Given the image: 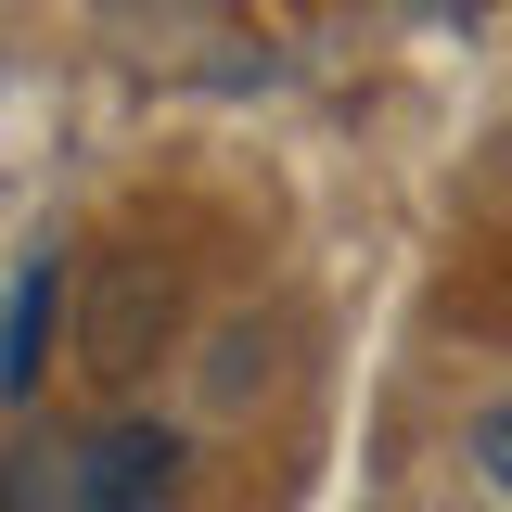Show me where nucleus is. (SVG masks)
Instances as JSON below:
<instances>
[{
    "label": "nucleus",
    "instance_id": "nucleus-4",
    "mask_svg": "<svg viewBox=\"0 0 512 512\" xmlns=\"http://www.w3.org/2000/svg\"><path fill=\"white\" fill-rule=\"evenodd\" d=\"M461 461H474V474H487V487L512 500V397H487V410H474V436H461Z\"/></svg>",
    "mask_w": 512,
    "mask_h": 512
},
{
    "label": "nucleus",
    "instance_id": "nucleus-2",
    "mask_svg": "<svg viewBox=\"0 0 512 512\" xmlns=\"http://www.w3.org/2000/svg\"><path fill=\"white\" fill-rule=\"evenodd\" d=\"M52 295H64V269H52V256H26V269H13V320H0V397H39V359H52Z\"/></svg>",
    "mask_w": 512,
    "mask_h": 512
},
{
    "label": "nucleus",
    "instance_id": "nucleus-1",
    "mask_svg": "<svg viewBox=\"0 0 512 512\" xmlns=\"http://www.w3.org/2000/svg\"><path fill=\"white\" fill-rule=\"evenodd\" d=\"M167 500H180V436L141 423V410L90 423V436L39 474V512H167Z\"/></svg>",
    "mask_w": 512,
    "mask_h": 512
},
{
    "label": "nucleus",
    "instance_id": "nucleus-3",
    "mask_svg": "<svg viewBox=\"0 0 512 512\" xmlns=\"http://www.w3.org/2000/svg\"><path fill=\"white\" fill-rule=\"evenodd\" d=\"M141 320L167 333V269H154V256L116 269V295H103V320H90V372H141Z\"/></svg>",
    "mask_w": 512,
    "mask_h": 512
}]
</instances>
